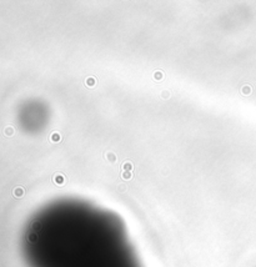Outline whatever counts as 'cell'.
<instances>
[{
	"label": "cell",
	"mask_w": 256,
	"mask_h": 267,
	"mask_svg": "<svg viewBox=\"0 0 256 267\" xmlns=\"http://www.w3.org/2000/svg\"><path fill=\"white\" fill-rule=\"evenodd\" d=\"M13 132H14V130L11 129V127H6V129H5V134L7 135V136H10Z\"/></svg>",
	"instance_id": "2"
},
{
	"label": "cell",
	"mask_w": 256,
	"mask_h": 267,
	"mask_svg": "<svg viewBox=\"0 0 256 267\" xmlns=\"http://www.w3.org/2000/svg\"><path fill=\"white\" fill-rule=\"evenodd\" d=\"M123 175H124V177H125V179H130V176H131L130 172H124Z\"/></svg>",
	"instance_id": "3"
},
{
	"label": "cell",
	"mask_w": 256,
	"mask_h": 267,
	"mask_svg": "<svg viewBox=\"0 0 256 267\" xmlns=\"http://www.w3.org/2000/svg\"><path fill=\"white\" fill-rule=\"evenodd\" d=\"M22 194H24V190L21 189V187H16V189L14 190V195L16 197H20V196H22Z\"/></svg>",
	"instance_id": "1"
},
{
	"label": "cell",
	"mask_w": 256,
	"mask_h": 267,
	"mask_svg": "<svg viewBox=\"0 0 256 267\" xmlns=\"http://www.w3.org/2000/svg\"><path fill=\"white\" fill-rule=\"evenodd\" d=\"M125 168H126V170H127V168L130 170V168H131V165H130V164H125Z\"/></svg>",
	"instance_id": "4"
}]
</instances>
